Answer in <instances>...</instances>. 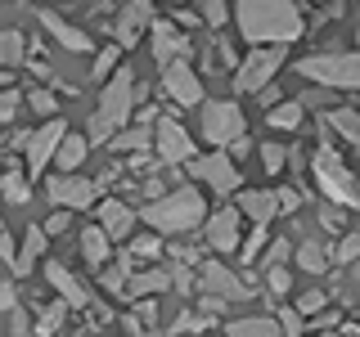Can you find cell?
I'll list each match as a JSON object with an SVG mask.
<instances>
[{
    "mask_svg": "<svg viewBox=\"0 0 360 337\" xmlns=\"http://www.w3.org/2000/svg\"><path fill=\"white\" fill-rule=\"evenodd\" d=\"M284 256H288V243H275V247L266 252V261H262V265H284Z\"/></svg>",
    "mask_w": 360,
    "mask_h": 337,
    "instance_id": "cell-49",
    "label": "cell"
},
{
    "mask_svg": "<svg viewBox=\"0 0 360 337\" xmlns=\"http://www.w3.org/2000/svg\"><path fill=\"white\" fill-rule=\"evenodd\" d=\"M185 54H189L185 37H176V27H167V22H153V59L167 67V63L185 59Z\"/></svg>",
    "mask_w": 360,
    "mask_h": 337,
    "instance_id": "cell-19",
    "label": "cell"
},
{
    "mask_svg": "<svg viewBox=\"0 0 360 337\" xmlns=\"http://www.w3.org/2000/svg\"><path fill=\"white\" fill-rule=\"evenodd\" d=\"M279 63H284V50H252L239 67H234V90L262 95V90L270 86V77L279 72Z\"/></svg>",
    "mask_w": 360,
    "mask_h": 337,
    "instance_id": "cell-7",
    "label": "cell"
},
{
    "mask_svg": "<svg viewBox=\"0 0 360 337\" xmlns=\"http://www.w3.org/2000/svg\"><path fill=\"white\" fill-rule=\"evenodd\" d=\"M284 149H279V144H262V166H266V171L270 176H279V171H284Z\"/></svg>",
    "mask_w": 360,
    "mask_h": 337,
    "instance_id": "cell-40",
    "label": "cell"
},
{
    "mask_svg": "<svg viewBox=\"0 0 360 337\" xmlns=\"http://www.w3.org/2000/svg\"><path fill=\"white\" fill-rule=\"evenodd\" d=\"M167 288H172V275H167V270H144V275L131 270L122 292H127V297H144V292H167Z\"/></svg>",
    "mask_w": 360,
    "mask_h": 337,
    "instance_id": "cell-23",
    "label": "cell"
},
{
    "mask_svg": "<svg viewBox=\"0 0 360 337\" xmlns=\"http://www.w3.org/2000/svg\"><path fill=\"white\" fill-rule=\"evenodd\" d=\"M262 247H266V225H257V230H252V234H248V243L239 247V256H243V265H252V256H257V252H262Z\"/></svg>",
    "mask_w": 360,
    "mask_h": 337,
    "instance_id": "cell-39",
    "label": "cell"
},
{
    "mask_svg": "<svg viewBox=\"0 0 360 337\" xmlns=\"http://www.w3.org/2000/svg\"><path fill=\"white\" fill-rule=\"evenodd\" d=\"M311 171H315V185L324 189V198L338 202V207H356L360 202V189H356V176L342 166V157H338L329 144L320 140V149H315V162H311Z\"/></svg>",
    "mask_w": 360,
    "mask_h": 337,
    "instance_id": "cell-5",
    "label": "cell"
},
{
    "mask_svg": "<svg viewBox=\"0 0 360 337\" xmlns=\"http://www.w3.org/2000/svg\"><path fill=\"white\" fill-rule=\"evenodd\" d=\"M158 157L162 162H189V157H198L194 153V140L185 135V126L180 121H158Z\"/></svg>",
    "mask_w": 360,
    "mask_h": 337,
    "instance_id": "cell-13",
    "label": "cell"
},
{
    "mask_svg": "<svg viewBox=\"0 0 360 337\" xmlns=\"http://www.w3.org/2000/svg\"><path fill=\"white\" fill-rule=\"evenodd\" d=\"M202 18H207L212 27H221V22L230 18V5H225V0H202Z\"/></svg>",
    "mask_w": 360,
    "mask_h": 337,
    "instance_id": "cell-42",
    "label": "cell"
},
{
    "mask_svg": "<svg viewBox=\"0 0 360 337\" xmlns=\"http://www.w3.org/2000/svg\"><path fill=\"white\" fill-rule=\"evenodd\" d=\"M112 149H117V153H135V149H149V126H144V131H122V135H112Z\"/></svg>",
    "mask_w": 360,
    "mask_h": 337,
    "instance_id": "cell-33",
    "label": "cell"
},
{
    "mask_svg": "<svg viewBox=\"0 0 360 337\" xmlns=\"http://www.w3.org/2000/svg\"><path fill=\"white\" fill-rule=\"evenodd\" d=\"M63 121H45V126L27 140V176H41L45 166L54 162V149H59V140H63Z\"/></svg>",
    "mask_w": 360,
    "mask_h": 337,
    "instance_id": "cell-12",
    "label": "cell"
},
{
    "mask_svg": "<svg viewBox=\"0 0 360 337\" xmlns=\"http://www.w3.org/2000/svg\"><path fill=\"white\" fill-rule=\"evenodd\" d=\"M68 225H72V211H63V207H59V211H54V216H50V220H45V225H41V230H45V239H54V234H63V230H68Z\"/></svg>",
    "mask_w": 360,
    "mask_h": 337,
    "instance_id": "cell-44",
    "label": "cell"
},
{
    "mask_svg": "<svg viewBox=\"0 0 360 337\" xmlns=\"http://www.w3.org/2000/svg\"><path fill=\"white\" fill-rule=\"evenodd\" d=\"M279 337H302V319H297L292 310L279 315Z\"/></svg>",
    "mask_w": 360,
    "mask_h": 337,
    "instance_id": "cell-47",
    "label": "cell"
},
{
    "mask_svg": "<svg viewBox=\"0 0 360 337\" xmlns=\"http://www.w3.org/2000/svg\"><path fill=\"white\" fill-rule=\"evenodd\" d=\"M239 211L234 207H221L217 216L207 220V243L217 247V252H234V247H239Z\"/></svg>",
    "mask_w": 360,
    "mask_h": 337,
    "instance_id": "cell-14",
    "label": "cell"
},
{
    "mask_svg": "<svg viewBox=\"0 0 360 337\" xmlns=\"http://www.w3.org/2000/svg\"><path fill=\"white\" fill-rule=\"evenodd\" d=\"M324 306H329V297H324V292H307V297L297 301V310H292V315H320Z\"/></svg>",
    "mask_w": 360,
    "mask_h": 337,
    "instance_id": "cell-43",
    "label": "cell"
},
{
    "mask_svg": "<svg viewBox=\"0 0 360 337\" xmlns=\"http://www.w3.org/2000/svg\"><path fill=\"white\" fill-rule=\"evenodd\" d=\"M302 112H307V108H302L297 99H284V104H275V108H270V117H266V121H270L275 131H288V135H292V131L302 126Z\"/></svg>",
    "mask_w": 360,
    "mask_h": 337,
    "instance_id": "cell-27",
    "label": "cell"
},
{
    "mask_svg": "<svg viewBox=\"0 0 360 337\" xmlns=\"http://www.w3.org/2000/svg\"><path fill=\"white\" fill-rule=\"evenodd\" d=\"M22 59H27V37H22V32H0V63L5 67H18Z\"/></svg>",
    "mask_w": 360,
    "mask_h": 337,
    "instance_id": "cell-28",
    "label": "cell"
},
{
    "mask_svg": "<svg viewBox=\"0 0 360 337\" xmlns=\"http://www.w3.org/2000/svg\"><path fill=\"white\" fill-rule=\"evenodd\" d=\"M356 256H360V234H342L338 247L329 252V265H352Z\"/></svg>",
    "mask_w": 360,
    "mask_h": 337,
    "instance_id": "cell-30",
    "label": "cell"
},
{
    "mask_svg": "<svg viewBox=\"0 0 360 337\" xmlns=\"http://www.w3.org/2000/svg\"><path fill=\"white\" fill-rule=\"evenodd\" d=\"M202 140L217 144V149H225L230 140H239L243 135V112L234 99H217V104H202Z\"/></svg>",
    "mask_w": 360,
    "mask_h": 337,
    "instance_id": "cell-6",
    "label": "cell"
},
{
    "mask_svg": "<svg viewBox=\"0 0 360 337\" xmlns=\"http://www.w3.org/2000/svg\"><path fill=\"white\" fill-rule=\"evenodd\" d=\"M9 337H32V324L22 310H9Z\"/></svg>",
    "mask_w": 360,
    "mask_h": 337,
    "instance_id": "cell-45",
    "label": "cell"
},
{
    "mask_svg": "<svg viewBox=\"0 0 360 337\" xmlns=\"http://www.w3.org/2000/svg\"><path fill=\"white\" fill-rule=\"evenodd\" d=\"M117 59H122V50H117V45H108V50H99L95 67H90V72H95V81H104V77L112 72V67H117Z\"/></svg>",
    "mask_w": 360,
    "mask_h": 337,
    "instance_id": "cell-37",
    "label": "cell"
},
{
    "mask_svg": "<svg viewBox=\"0 0 360 337\" xmlns=\"http://www.w3.org/2000/svg\"><path fill=\"white\" fill-rule=\"evenodd\" d=\"M320 337H338V333H320Z\"/></svg>",
    "mask_w": 360,
    "mask_h": 337,
    "instance_id": "cell-52",
    "label": "cell"
},
{
    "mask_svg": "<svg viewBox=\"0 0 360 337\" xmlns=\"http://www.w3.org/2000/svg\"><path fill=\"white\" fill-rule=\"evenodd\" d=\"M131 270H135L131 256H117V261L104 270V288H108V292H122V288H127V275H131Z\"/></svg>",
    "mask_w": 360,
    "mask_h": 337,
    "instance_id": "cell-31",
    "label": "cell"
},
{
    "mask_svg": "<svg viewBox=\"0 0 360 337\" xmlns=\"http://www.w3.org/2000/svg\"><path fill=\"white\" fill-rule=\"evenodd\" d=\"M82 256H86L90 265H104L108 261V239H104L99 225H86V230H82Z\"/></svg>",
    "mask_w": 360,
    "mask_h": 337,
    "instance_id": "cell-25",
    "label": "cell"
},
{
    "mask_svg": "<svg viewBox=\"0 0 360 337\" xmlns=\"http://www.w3.org/2000/svg\"><path fill=\"white\" fill-rule=\"evenodd\" d=\"M239 216H252L257 225H266L270 216H275V194L270 189H248V194H239Z\"/></svg>",
    "mask_w": 360,
    "mask_h": 337,
    "instance_id": "cell-20",
    "label": "cell"
},
{
    "mask_svg": "<svg viewBox=\"0 0 360 337\" xmlns=\"http://www.w3.org/2000/svg\"><path fill=\"white\" fill-rule=\"evenodd\" d=\"M45 279H50V284L63 292L68 310H82V306H90V292H86V284H82V279H77V275H68V265L50 261V265H45Z\"/></svg>",
    "mask_w": 360,
    "mask_h": 337,
    "instance_id": "cell-18",
    "label": "cell"
},
{
    "mask_svg": "<svg viewBox=\"0 0 360 337\" xmlns=\"http://www.w3.org/2000/svg\"><path fill=\"white\" fill-rule=\"evenodd\" d=\"M86 135H63L59 140V149H54V162H59V171L63 176H77V166L86 162Z\"/></svg>",
    "mask_w": 360,
    "mask_h": 337,
    "instance_id": "cell-21",
    "label": "cell"
},
{
    "mask_svg": "<svg viewBox=\"0 0 360 337\" xmlns=\"http://www.w3.org/2000/svg\"><path fill=\"white\" fill-rule=\"evenodd\" d=\"M127 256H131V261H153V256H162V243H158V239H135Z\"/></svg>",
    "mask_w": 360,
    "mask_h": 337,
    "instance_id": "cell-38",
    "label": "cell"
},
{
    "mask_svg": "<svg viewBox=\"0 0 360 337\" xmlns=\"http://www.w3.org/2000/svg\"><path fill=\"white\" fill-rule=\"evenodd\" d=\"M198 279H202V292H207V297H217V301H225V306H230V301H248V284L239 275H234L230 265H202L198 270Z\"/></svg>",
    "mask_w": 360,
    "mask_h": 337,
    "instance_id": "cell-8",
    "label": "cell"
},
{
    "mask_svg": "<svg viewBox=\"0 0 360 337\" xmlns=\"http://www.w3.org/2000/svg\"><path fill=\"white\" fill-rule=\"evenodd\" d=\"M202 310L217 315V310H225V301H217V297H207V292H202Z\"/></svg>",
    "mask_w": 360,
    "mask_h": 337,
    "instance_id": "cell-51",
    "label": "cell"
},
{
    "mask_svg": "<svg viewBox=\"0 0 360 337\" xmlns=\"http://www.w3.org/2000/svg\"><path fill=\"white\" fill-rule=\"evenodd\" d=\"M297 265L307 270V275H324V270H329V247L315 243V239H307V243L297 247Z\"/></svg>",
    "mask_w": 360,
    "mask_h": 337,
    "instance_id": "cell-26",
    "label": "cell"
},
{
    "mask_svg": "<svg viewBox=\"0 0 360 337\" xmlns=\"http://www.w3.org/2000/svg\"><path fill=\"white\" fill-rule=\"evenodd\" d=\"M131 90H135V77H131V67H117V72L108 77L104 95H99V108H95V117H90L86 144H108L112 135H117V131L131 121V108H135Z\"/></svg>",
    "mask_w": 360,
    "mask_h": 337,
    "instance_id": "cell-3",
    "label": "cell"
},
{
    "mask_svg": "<svg viewBox=\"0 0 360 337\" xmlns=\"http://www.w3.org/2000/svg\"><path fill=\"white\" fill-rule=\"evenodd\" d=\"M0 194L14 202V207H22V202L32 198V189H27V180H22V176H0Z\"/></svg>",
    "mask_w": 360,
    "mask_h": 337,
    "instance_id": "cell-34",
    "label": "cell"
},
{
    "mask_svg": "<svg viewBox=\"0 0 360 337\" xmlns=\"http://www.w3.org/2000/svg\"><path fill=\"white\" fill-rule=\"evenodd\" d=\"M297 202H302L297 189H279V194H275V211H297Z\"/></svg>",
    "mask_w": 360,
    "mask_h": 337,
    "instance_id": "cell-46",
    "label": "cell"
},
{
    "mask_svg": "<svg viewBox=\"0 0 360 337\" xmlns=\"http://www.w3.org/2000/svg\"><path fill=\"white\" fill-rule=\"evenodd\" d=\"M149 18H153L149 0H131V5L122 9V18H117V50H127V45L140 41V32L149 27Z\"/></svg>",
    "mask_w": 360,
    "mask_h": 337,
    "instance_id": "cell-16",
    "label": "cell"
},
{
    "mask_svg": "<svg viewBox=\"0 0 360 337\" xmlns=\"http://www.w3.org/2000/svg\"><path fill=\"white\" fill-rule=\"evenodd\" d=\"M18 306V288L9 279H0V310H14Z\"/></svg>",
    "mask_w": 360,
    "mask_h": 337,
    "instance_id": "cell-48",
    "label": "cell"
},
{
    "mask_svg": "<svg viewBox=\"0 0 360 337\" xmlns=\"http://www.w3.org/2000/svg\"><path fill=\"white\" fill-rule=\"evenodd\" d=\"M27 108L37 112V117H54V108H59V99H54L50 90H32V95H27Z\"/></svg>",
    "mask_w": 360,
    "mask_h": 337,
    "instance_id": "cell-35",
    "label": "cell"
},
{
    "mask_svg": "<svg viewBox=\"0 0 360 337\" xmlns=\"http://www.w3.org/2000/svg\"><path fill=\"white\" fill-rule=\"evenodd\" d=\"M189 171L198 180H207L217 194H234L239 189V166L230 162L225 153H212V157H189Z\"/></svg>",
    "mask_w": 360,
    "mask_h": 337,
    "instance_id": "cell-9",
    "label": "cell"
},
{
    "mask_svg": "<svg viewBox=\"0 0 360 337\" xmlns=\"http://www.w3.org/2000/svg\"><path fill=\"white\" fill-rule=\"evenodd\" d=\"M18 104L22 99L14 95V90H0V126H9V121L18 117Z\"/></svg>",
    "mask_w": 360,
    "mask_h": 337,
    "instance_id": "cell-41",
    "label": "cell"
},
{
    "mask_svg": "<svg viewBox=\"0 0 360 337\" xmlns=\"http://www.w3.org/2000/svg\"><path fill=\"white\" fill-rule=\"evenodd\" d=\"M63 319H68V301H54V306H50V310H45L41 319H37V337H54Z\"/></svg>",
    "mask_w": 360,
    "mask_h": 337,
    "instance_id": "cell-32",
    "label": "cell"
},
{
    "mask_svg": "<svg viewBox=\"0 0 360 337\" xmlns=\"http://www.w3.org/2000/svg\"><path fill=\"white\" fill-rule=\"evenodd\" d=\"M329 126L342 135L347 144H360V112L356 108H333L329 112Z\"/></svg>",
    "mask_w": 360,
    "mask_h": 337,
    "instance_id": "cell-29",
    "label": "cell"
},
{
    "mask_svg": "<svg viewBox=\"0 0 360 337\" xmlns=\"http://www.w3.org/2000/svg\"><path fill=\"white\" fill-rule=\"evenodd\" d=\"M50 198L59 202L63 211H86V207H95V185L82 176H54L50 180Z\"/></svg>",
    "mask_w": 360,
    "mask_h": 337,
    "instance_id": "cell-11",
    "label": "cell"
},
{
    "mask_svg": "<svg viewBox=\"0 0 360 337\" xmlns=\"http://www.w3.org/2000/svg\"><path fill=\"white\" fill-rule=\"evenodd\" d=\"M0 234H5V220H0Z\"/></svg>",
    "mask_w": 360,
    "mask_h": 337,
    "instance_id": "cell-53",
    "label": "cell"
},
{
    "mask_svg": "<svg viewBox=\"0 0 360 337\" xmlns=\"http://www.w3.org/2000/svg\"><path fill=\"white\" fill-rule=\"evenodd\" d=\"M41 252H45V230H41V225H32L27 239H22V247L14 252V261H9V265H14V275H32V265H37Z\"/></svg>",
    "mask_w": 360,
    "mask_h": 337,
    "instance_id": "cell-22",
    "label": "cell"
},
{
    "mask_svg": "<svg viewBox=\"0 0 360 337\" xmlns=\"http://www.w3.org/2000/svg\"><path fill=\"white\" fill-rule=\"evenodd\" d=\"M225 337H279V319L270 315H252V319H234Z\"/></svg>",
    "mask_w": 360,
    "mask_h": 337,
    "instance_id": "cell-24",
    "label": "cell"
},
{
    "mask_svg": "<svg viewBox=\"0 0 360 337\" xmlns=\"http://www.w3.org/2000/svg\"><path fill=\"white\" fill-rule=\"evenodd\" d=\"M99 230H104V239L108 243H117V239H127V234L135 230V211L127 207V202H99Z\"/></svg>",
    "mask_w": 360,
    "mask_h": 337,
    "instance_id": "cell-15",
    "label": "cell"
},
{
    "mask_svg": "<svg viewBox=\"0 0 360 337\" xmlns=\"http://www.w3.org/2000/svg\"><path fill=\"white\" fill-rule=\"evenodd\" d=\"M248 149H252V144H248V135H239V140H230V162H234V157H248Z\"/></svg>",
    "mask_w": 360,
    "mask_h": 337,
    "instance_id": "cell-50",
    "label": "cell"
},
{
    "mask_svg": "<svg viewBox=\"0 0 360 337\" xmlns=\"http://www.w3.org/2000/svg\"><path fill=\"white\" fill-rule=\"evenodd\" d=\"M202 220H207V202L189 185H180V189L153 198L149 207H144V225L158 230V234H189V230H198Z\"/></svg>",
    "mask_w": 360,
    "mask_h": 337,
    "instance_id": "cell-2",
    "label": "cell"
},
{
    "mask_svg": "<svg viewBox=\"0 0 360 337\" xmlns=\"http://www.w3.org/2000/svg\"><path fill=\"white\" fill-rule=\"evenodd\" d=\"M41 27H45V32H54V41H59L63 50H72V54H86V50H95L86 32H82V27H72V22H63L59 14H54V9H41Z\"/></svg>",
    "mask_w": 360,
    "mask_h": 337,
    "instance_id": "cell-17",
    "label": "cell"
},
{
    "mask_svg": "<svg viewBox=\"0 0 360 337\" xmlns=\"http://www.w3.org/2000/svg\"><path fill=\"white\" fill-rule=\"evenodd\" d=\"M266 284L275 297H284V292L292 288V275H288V265H266Z\"/></svg>",
    "mask_w": 360,
    "mask_h": 337,
    "instance_id": "cell-36",
    "label": "cell"
},
{
    "mask_svg": "<svg viewBox=\"0 0 360 337\" xmlns=\"http://www.w3.org/2000/svg\"><path fill=\"white\" fill-rule=\"evenodd\" d=\"M297 72L307 81L324 86V90H356L360 86V54L342 50V54H311L297 63Z\"/></svg>",
    "mask_w": 360,
    "mask_h": 337,
    "instance_id": "cell-4",
    "label": "cell"
},
{
    "mask_svg": "<svg viewBox=\"0 0 360 337\" xmlns=\"http://www.w3.org/2000/svg\"><path fill=\"white\" fill-rule=\"evenodd\" d=\"M162 90L176 99V104H202V81H198V72L189 67L185 59H176V63H167L162 67Z\"/></svg>",
    "mask_w": 360,
    "mask_h": 337,
    "instance_id": "cell-10",
    "label": "cell"
},
{
    "mask_svg": "<svg viewBox=\"0 0 360 337\" xmlns=\"http://www.w3.org/2000/svg\"><path fill=\"white\" fill-rule=\"evenodd\" d=\"M234 22L248 45H288L307 32L297 0H239Z\"/></svg>",
    "mask_w": 360,
    "mask_h": 337,
    "instance_id": "cell-1",
    "label": "cell"
}]
</instances>
